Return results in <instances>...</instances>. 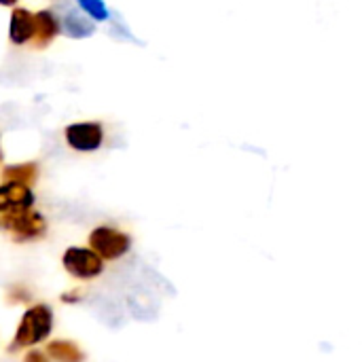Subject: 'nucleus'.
<instances>
[{
	"mask_svg": "<svg viewBox=\"0 0 362 362\" xmlns=\"http://www.w3.org/2000/svg\"><path fill=\"white\" fill-rule=\"evenodd\" d=\"M51 327H53V312L47 305L30 308L19 322V329L13 337L11 350H21V348L40 344L42 339L49 337Z\"/></svg>",
	"mask_w": 362,
	"mask_h": 362,
	"instance_id": "obj_1",
	"label": "nucleus"
},
{
	"mask_svg": "<svg viewBox=\"0 0 362 362\" xmlns=\"http://www.w3.org/2000/svg\"><path fill=\"white\" fill-rule=\"evenodd\" d=\"M89 244H91V250L95 255H100L102 259H119L129 250L132 240H129V235H125L119 229L98 227V229L91 231Z\"/></svg>",
	"mask_w": 362,
	"mask_h": 362,
	"instance_id": "obj_2",
	"label": "nucleus"
},
{
	"mask_svg": "<svg viewBox=\"0 0 362 362\" xmlns=\"http://www.w3.org/2000/svg\"><path fill=\"white\" fill-rule=\"evenodd\" d=\"M62 261H64L66 272H70L74 278H81V280H91L100 276L104 269L102 257L87 248H68Z\"/></svg>",
	"mask_w": 362,
	"mask_h": 362,
	"instance_id": "obj_3",
	"label": "nucleus"
},
{
	"mask_svg": "<svg viewBox=\"0 0 362 362\" xmlns=\"http://www.w3.org/2000/svg\"><path fill=\"white\" fill-rule=\"evenodd\" d=\"M4 227L13 233L15 240L23 242V240H36L45 233V218L38 212L28 210H19V212H11L4 218Z\"/></svg>",
	"mask_w": 362,
	"mask_h": 362,
	"instance_id": "obj_4",
	"label": "nucleus"
},
{
	"mask_svg": "<svg viewBox=\"0 0 362 362\" xmlns=\"http://www.w3.org/2000/svg\"><path fill=\"white\" fill-rule=\"evenodd\" d=\"M66 140L76 151H95L102 146L104 132L98 123H74L66 129Z\"/></svg>",
	"mask_w": 362,
	"mask_h": 362,
	"instance_id": "obj_5",
	"label": "nucleus"
},
{
	"mask_svg": "<svg viewBox=\"0 0 362 362\" xmlns=\"http://www.w3.org/2000/svg\"><path fill=\"white\" fill-rule=\"evenodd\" d=\"M34 204V193L19 182H6L0 187V212H19L28 210Z\"/></svg>",
	"mask_w": 362,
	"mask_h": 362,
	"instance_id": "obj_6",
	"label": "nucleus"
},
{
	"mask_svg": "<svg viewBox=\"0 0 362 362\" xmlns=\"http://www.w3.org/2000/svg\"><path fill=\"white\" fill-rule=\"evenodd\" d=\"M36 34V21L34 15H30L25 8H15L11 15V40L15 45H23L32 40Z\"/></svg>",
	"mask_w": 362,
	"mask_h": 362,
	"instance_id": "obj_7",
	"label": "nucleus"
},
{
	"mask_svg": "<svg viewBox=\"0 0 362 362\" xmlns=\"http://www.w3.org/2000/svg\"><path fill=\"white\" fill-rule=\"evenodd\" d=\"M34 21H36L34 42H36L38 47L49 45V42L55 38V34H57V21H55V17H53L51 13H47V11H40V13L34 15Z\"/></svg>",
	"mask_w": 362,
	"mask_h": 362,
	"instance_id": "obj_8",
	"label": "nucleus"
},
{
	"mask_svg": "<svg viewBox=\"0 0 362 362\" xmlns=\"http://www.w3.org/2000/svg\"><path fill=\"white\" fill-rule=\"evenodd\" d=\"M64 32L72 38H83V36H91L93 34V23L85 17H81L78 13L70 11L68 15H64Z\"/></svg>",
	"mask_w": 362,
	"mask_h": 362,
	"instance_id": "obj_9",
	"label": "nucleus"
},
{
	"mask_svg": "<svg viewBox=\"0 0 362 362\" xmlns=\"http://www.w3.org/2000/svg\"><path fill=\"white\" fill-rule=\"evenodd\" d=\"M6 182H19V185H32L38 176V168L34 163H23V165H8L2 172Z\"/></svg>",
	"mask_w": 362,
	"mask_h": 362,
	"instance_id": "obj_10",
	"label": "nucleus"
},
{
	"mask_svg": "<svg viewBox=\"0 0 362 362\" xmlns=\"http://www.w3.org/2000/svg\"><path fill=\"white\" fill-rule=\"evenodd\" d=\"M49 356L57 362H83V352L72 341H53L49 344Z\"/></svg>",
	"mask_w": 362,
	"mask_h": 362,
	"instance_id": "obj_11",
	"label": "nucleus"
},
{
	"mask_svg": "<svg viewBox=\"0 0 362 362\" xmlns=\"http://www.w3.org/2000/svg\"><path fill=\"white\" fill-rule=\"evenodd\" d=\"M76 2H78V6H81L87 15H91L93 19H100V21L108 19V8H106V4H104L102 0H76Z\"/></svg>",
	"mask_w": 362,
	"mask_h": 362,
	"instance_id": "obj_12",
	"label": "nucleus"
},
{
	"mask_svg": "<svg viewBox=\"0 0 362 362\" xmlns=\"http://www.w3.org/2000/svg\"><path fill=\"white\" fill-rule=\"evenodd\" d=\"M23 362H49L45 358V354H40V352H36V350H32L28 356H25V361Z\"/></svg>",
	"mask_w": 362,
	"mask_h": 362,
	"instance_id": "obj_13",
	"label": "nucleus"
},
{
	"mask_svg": "<svg viewBox=\"0 0 362 362\" xmlns=\"http://www.w3.org/2000/svg\"><path fill=\"white\" fill-rule=\"evenodd\" d=\"M17 0H0V4H4V6H11V4H15Z\"/></svg>",
	"mask_w": 362,
	"mask_h": 362,
	"instance_id": "obj_14",
	"label": "nucleus"
},
{
	"mask_svg": "<svg viewBox=\"0 0 362 362\" xmlns=\"http://www.w3.org/2000/svg\"><path fill=\"white\" fill-rule=\"evenodd\" d=\"M0 161H2V153H0Z\"/></svg>",
	"mask_w": 362,
	"mask_h": 362,
	"instance_id": "obj_15",
	"label": "nucleus"
}]
</instances>
